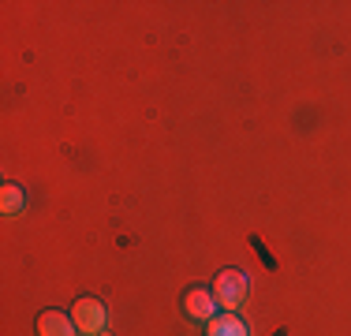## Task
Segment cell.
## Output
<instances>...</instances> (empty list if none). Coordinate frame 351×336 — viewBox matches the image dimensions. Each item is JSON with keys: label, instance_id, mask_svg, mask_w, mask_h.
<instances>
[{"label": "cell", "instance_id": "obj_4", "mask_svg": "<svg viewBox=\"0 0 351 336\" xmlns=\"http://www.w3.org/2000/svg\"><path fill=\"white\" fill-rule=\"evenodd\" d=\"M75 322L68 314H60V310H45V314L38 317V336H75Z\"/></svg>", "mask_w": 351, "mask_h": 336}, {"label": "cell", "instance_id": "obj_7", "mask_svg": "<svg viewBox=\"0 0 351 336\" xmlns=\"http://www.w3.org/2000/svg\"><path fill=\"white\" fill-rule=\"evenodd\" d=\"M97 336H112V333H97Z\"/></svg>", "mask_w": 351, "mask_h": 336}, {"label": "cell", "instance_id": "obj_3", "mask_svg": "<svg viewBox=\"0 0 351 336\" xmlns=\"http://www.w3.org/2000/svg\"><path fill=\"white\" fill-rule=\"evenodd\" d=\"M183 307H187V317H195V322H213V317H217V307H221V302H217L213 291L195 288V291H187Z\"/></svg>", "mask_w": 351, "mask_h": 336}, {"label": "cell", "instance_id": "obj_1", "mask_svg": "<svg viewBox=\"0 0 351 336\" xmlns=\"http://www.w3.org/2000/svg\"><path fill=\"white\" fill-rule=\"evenodd\" d=\"M210 291L217 296V302H221L224 310H236L239 302L247 299V273L243 269H224V273H217Z\"/></svg>", "mask_w": 351, "mask_h": 336}, {"label": "cell", "instance_id": "obj_5", "mask_svg": "<svg viewBox=\"0 0 351 336\" xmlns=\"http://www.w3.org/2000/svg\"><path fill=\"white\" fill-rule=\"evenodd\" d=\"M206 336H250L243 317H236V310H224V314H217L210 322V333Z\"/></svg>", "mask_w": 351, "mask_h": 336}, {"label": "cell", "instance_id": "obj_2", "mask_svg": "<svg viewBox=\"0 0 351 336\" xmlns=\"http://www.w3.org/2000/svg\"><path fill=\"white\" fill-rule=\"evenodd\" d=\"M105 307L97 299H79L75 302V310H71V322H75V329H79L82 336H97V333H105Z\"/></svg>", "mask_w": 351, "mask_h": 336}, {"label": "cell", "instance_id": "obj_6", "mask_svg": "<svg viewBox=\"0 0 351 336\" xmlns=\"http://www.w3.org/2000/svg\"><path fill=\"white\" fill-rule=\"evenodd\" d=\"M27 209V195H23V187H15V183H4L0 187V213L4 217H15Z\"/></svg>", "mask_w": 351, "mask_h": 336}]
</instances>
